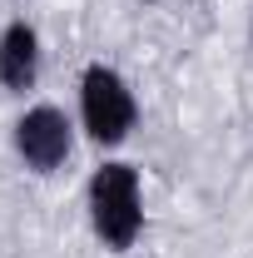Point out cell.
Wrapping results in <instances>:
<instances>
[{
	"instance_id": "1",
	"label": "cell",
	"mask_w": 253,
	"mask_h": 258,
	"mask_svg": "<svg viewBox=\"0 0 253 258\" xmlns=\"http://www.w3.org/2000/svg\"><path fill=\"white\" fill-rule=\"evenodd\" d=\"M85 214L90 233L109 253H129L144 233V184L129 159H104L85 184Z\"/></svg>"
},
{
	"instance_id": "2",
	"label": "cell",
	"mask_w": 253,
	"mask_h": 258,
	"mask_svg": "<svg viewBox=\"0 0 253 258\" xmlns=\"http://www.w3.org/2000/svg\"><path fill=\"white\" fill-rule=\"evenodd\" d=\"M139 124V99L134 85L114 64L90 60L80 70V129L90 134V144L99 149H119Z\"/></svg>"
},
{
	"instance_id": "3",
	"label": "cell",
	"mask_w": 253,
	"mask_h": 258,
	"mask_svg": "<svg viewBox=\"0 0 253 258\" xmlns=\"http://www.w3.org/2000/svg\"><path fill=\"white\" fill-rule=\"evenodd\" d=\"M10 149L30 174H60L75 154V119L60 104H30L10 124Z\"/></svg>"
},
{
	"instance_id": "4",
	"label": "cell",
	"mask_w": 253,
	"mask_h": 258,
	"mask_svg": "<svg viewBox=\"0 0 253 258\" xmlns=\"http://www.w3.org/2000/svg\"><path fill=\"white\" fill-rule=\"evenodd\" d=\"M40 60H45L40 30H35L30 20H10L0 30V90L30 95L35 85H40Z\"/></svg>"
},
{
	"instance_id": "5",
	"label": "cell",
	"mask_w": 253,
	"mask_h": 258,
	"mask_svg": "<svg viewBox=\"0 0 253 258\" xmlns=\"http://www.w3.org/2000/svg\"><path fill=\"white\" fill-rule=\"evenodd\" d=\"M139 5H159V0H139Z\"/></svg>"
},
{
	"instance_id": "6",
	"label": "cell",
	"mask_w": 253,
	"mask_h": 258,
	"mask_svg": "<svg viewBox=\"0 0 253 258\" xmlns=\"http://www.w3.org/2000/svg\"><path fill=\"white\" fill-rule=\"evenodd\" d=\"M248 30H253V25H248Z\"/></svg>"
}]
</instances>
